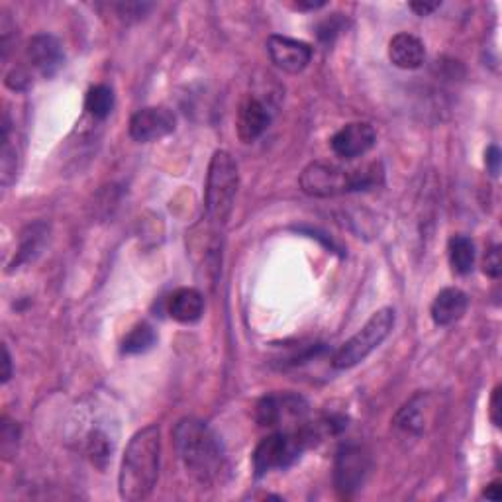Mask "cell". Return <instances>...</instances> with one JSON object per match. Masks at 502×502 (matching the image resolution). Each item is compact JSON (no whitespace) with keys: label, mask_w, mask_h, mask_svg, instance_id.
Segmentation results:
<instances>
[{"label":"cell","mask_w":502,"mask_h":502,"mask_svg":"<svg viewBox=\"0 0 502 502\" xmlns=\"http://www.w3.org/2000/svg\"><path fill=\"white\" fill-rule=\"evenodd\" d=\"M344 26H346V20L341 18V14H332L330 18H326L324 22L318 24V38L322 41H334L339 31L344 30Z\"/></svg>","instance_id":"cell-23"},{"label":"cell","mask_w":502,"mask_h":502,"mask_svg":"<svg viewBox=\"0 0 502 502\" xmlns=\"http://www.w3.org/2000/svg\"><path fill=\"white\" fill-rule=\"evenodd\" d=\"M84 450H87V455L94 467L106 469V465L110 463L112 454H114V440L109 436V432L96 426V428H92L87 436Z\"/></svg>","instance_id":"cell-18"},{"label":"cell","mask_w":502,"mask_h":502,"mask_svg":"<svg viewBox=\"0 0 502 502\" xmlns=\"http://www.w3.org/2000/svg\"><path fill=\"white\" fill-rule=\"evenodd\" d=\"M394 320H397V316H394V311L389 306H384L373 314L367 322L363 324L359 332L351 336L346 344L336 351L332 357L334 369L348 371L365 361L373 351L389 338L394 328Z\"/></svg>","instance_id":"cell-5"},{"label":"cell","mask_w":502,"mask_h":502,"mask_svg":"<svg viewBox=\"0 0 502 502\" xmlns=\"http://www.w3.org/2000/svg\"><path fill=\"white\" fill-rule=\"evenodd\" d=\"M173 444L185 471L202 487H212L226 473V454L215 430L198 418H183L173 428Z\"/></svg>","instance_id":"cell-1"},{"label":"cell","mask_w":502,"mask_h":502,"mask_svg":"<svg viewBox=\"0 0 502 502\" xmlns=\"http://www.w3.org/2000/svg\"><path fill=\"white\" fill-rule=\"evenodd\" d=\"M384 169L381 162H371L365 165H336L326 162H314L306 165L301 175V189L308 197L332 198L349 195V192H363L383 185Z\"/></svg>","instance_id":"cell-3"},{"label":"cell","mask_w":502,"mask_h":502,"mask_svg":"<svg viewBox=\"0 0 502 502\" xmlns=\"http://www.w3.org/2000/svg\"><path fill=\"white\" fill-rule=\"evenodd\" d=\"M175 126V114L165 109V106H147V109L137 110L132 116L128 132L137 144H152L173 134Z\"/></svg>","instance_id":"cell-8"},{"label":"cell","mask_w":502,"mask_h":502,"mask_svg":"<svg viewBox=\"0 0 502 502\" xmlns=\"http://www.w3.org/2000/svg\"><path fill=\"white\" fill-rule=\"evenodd\" d=\"M490 420H493V424L500 426V387H495L493 391V397H490Z\"/></svg>","instance_id":"cell-28"},{"label":"cell","mask_w":502,"mask_h":502,"mask_svg":"<svg viewBox=\"0 0 502 502\" xmlns=\"http://www.w3.org/2000/svg\"><path fill=\"white\" fill-rule=\"evenodd\" d=\"M389 59L394 67L404 71L420 69L426 61L424 41L407 31L397 34L389 41Z\"/></svg>","instance_id":"cell-14"},{"label":"cell","mask_w":502,"mask_h":502,"mask_svg":"<svg viewBox=\"0 0 502 502\" xmlns=\"http://www.w3.org/2000/svg\"><path fill=\"white\" fill-rule=\"evenodd\" d=\"M202 313H205V298H202L200 291H197V288H177V291L167 298V314L179 324L198 322Z\"/></svg>","instance_id":"cell-16"},{"label":"cell","mask_w":502,"mask_h":502,"mask_svg":"<svg viewBox=\"0 0 502 502\" xmlns=\"http://www.w3.org/2000/svg\"><path fill=\"white\" fill-rule=\"evenodd\" d=\"M434 397L430 392H418L404 404V407L394 416L392 424L397 426L399 430L412 434V436H420L424 434L426 426L430 424L432 414H434Z\"/></svg>","instance_id":"cell-13"},{"label":"cell","mask_w":502,"mask_h":502,"mask_svg":"<svg viewBox=\"0 0 502 502\" xmlns=\"http://www.w3.org/2000/svg\"><path fill=\"white\" fill-rule=\"evenodd\" d=\"M469 298L462 288L447 286L436 295L430 314L436 326H452L467 313Z\"/></svg>","instance_id":"cell-15"},{"label":"cell","mask_w":502,"mask_h":502,"mask_svg":"<svg viewBox=\"0 0 502 502\" xmlns=\"http://www.w3.org/2000/svg\"><path fill=\"white\" fill-rule=\"evenodd\" d=\"M28 61L34 66V69L41 77L51 79L61 71L63 63H66V51L63 44L51 34H36L28 41L26 48Z\"/></svg>","instance_id":"cell-12"},{"label":"cell","mask_w":502,"mask_h":502,"mask_svg":"<svg viewBox=\"0 0 502 502\" xmlns=\"http://www.w3.org/2000/svg\"><path fill=\"white\" fill-rule=\"evenodd\" d=\"M371 455L359 444L341 445L334 463V485L341 497H354L371 473Z\"/></svg>","instance_id":"cell-7"},{"label":"cell","mask_w":502,"mask_h":502,"mask_svg":"<svg viewBox=\"0 0 502 502\" xmlns=\"http://www.w3.org/2000/svg\"><path fill=\"white\" fill-rule=\"evenodd\" d=\"M447 255H450V265L454 273L469 275L475 265V243L467 236H454L447 243Z\"/></svg>","instance_id":"cell-17"},{"label":"cell","mask_w":502,"mask_h":502,"mask_svg":"<svg viewBox=\"0 0 502 502\" xmlns=\"http://www.w3.org/2000/svg\"><path fill=\"white\" fill-rule=\"evenodd\" d=\"M273 120V110L269 102L255 94L245 96L243 102L240 104L238 110V120H236V130L238 137L245 144H251L265 134Z\"/></svg>","instance_id":"cell-11"},{"label":"cell","mask_w":502,"mask_h":502,"mask_svg":"<svg viewBox=\"0 0 502 502\" xmlns=\"http://www.w3.org/2000/svg\"><path fill=\"white\" fill-rule=\"evenodd\" d=\"M84 109L96 120L109 119L114 109V91L109 84H94L84 96Z\"/></svg>","instance_id":"cell-20"},{"label":"cell","mask_w":502,"mask_h":502,"mask_svg":"<svg viewBox=\"0 0 502 502\" xmlns=\"http://www.w3.org/2000/svg\"><path fill=\"white\" fill-rule=\"evenodd\" d=\"M4 83H6V87H8L10 91L22 92V91H26V89L30 87L31 79H30V73H28L26 69H22V67H14V69H10V71L6 73Z\"/></svg>","instance_id":"cell-24"},{"label":"cell","mask_w":502,"mask_h":502,"mask_svg":"<svg viewBox=\"0 0 502 502\" xmlns=\"http://www.w3.org/2000/svg\"><path fill=\"white\" fill-rule=\"evenodd\" d=\"M157 341L155 330L147 322L136 324L122 341V354L124 356H140L152 349Z\"/></svg>","instance_id":"cell-19"},{"label":"cell","mask_w":502,"mask_h":502,"mask_svg":"<svg viewBox=\"0 0 502 502\" xmlns=\"http://www.w3.org/2000/svg\"><path fill=\"white\" fill-rule=\"evenodd\" d=\"M267 53L275 67L291 75L304 71L313 59V48L306 41L277 34L267 40Z\"/></svg>","instance_id":"cell-10"},{"label":"cell","mask_w":502,"mask_h":502,"mask_svg":"<svg viewBox=\"0 0 502 502\" xmlns=\"http://www.w3.org/2000/svg\"><path fill=\"white\" fill-rule=\"evenodd\" d=\"M483 271H485V275L490 277V279H498V277H500V271H502L500 245H493V248H489V251L485 253Z\"/></svg>","instance_id":"cell-25"},{"label":"cell","mask_w":502,"mask_h":502,"mask_svg":"<svg viewBox=\"0 0 502 502\" xmlns=\"http://www.w3.org/2000/svg\"><path fill=\"white\" fill-rule=\"evenodd\" d=\"M152 8V4H140V3H122L116 4V10H119V16L124 20H132V18H144V14L147 10Z\"/></svg>","instance_id":"cell-26"},{"label":"cell","mask_w":502,"mask_h":502,"mask_svg":"<svg viewBox=\"0 0 502 502\" xmlns=\"http://www.w3.org/2000/svg\"><path fill=\"white\" fill-rule=\"evenodd\" d=\"M240 185L238 165L233 162V157L218 149L210 159L208 173H207V189H205V205H207V216L216 226H224L232 215L233 200H236V192Z\"/></svg>","instance_id":"cell-4"},{"label":"cell","mask_w":502,"mask_h":502,"mask_svg":"<svg viewBox=\"0 0 502 502\" xmlns=\"http://www.w3.org/2000/svg\"><path fill=\"white\" fill-rule=\"evenodd\" d=\"M326 0H298L293 4L295 10H301V13H314L318 8H324Z\"/></svg>","instance_id":"cell-29"},{"label":"cell","mask_w":502,"mask_h":502,"mask_svg":"<svg viewBox=\"0 0 502 502\" xmlns=\"http://www.w3.org/2000/svg\"><path fill=\"white\" fill-rule=\"evenodd\" d=\"M18 169V154L16 147L10 144V122L8 114H4V126H3V154H0V177H3V185H13L16 179Z\"/></svg>","instance_id":"cell-21"},{"label":"cell","mask_w":502,"mask_h":502,"mask_svg":"<svg viewBox=\"0 0 502 502\" xmlns=\"http://www.w3.org/2000/svg\"><path fill=\"white\" fill-rule=\"evenodd\" d=\"M485 163H487L489 173L497 177L498 171H500V149H498V145H489L487 154H485Z\"/></svg>","instance_id":"cell-27"},{"label":"cell","mask_w":502,"mask_h":502,"mask_svg":"<svg viewBox=\"0 0 502 502\" xmlns=\"http://www.w3.org/2000/svg\"><path fill=\"white\" fill-rule=\"evenodd\" d=\"M308 412V402L295 392H271L258 402L255 407V420L263 428L275 430H293L298 428Z\"/></svg>","instance_id":"cell-6"},{"label":"cell","mask_w":502,"mask_h":502,"mask_svg":"<svg viewBox=\"0 0 502 502\" xmlns=\"http://www.w3.org/2000/svg\"><path fill=\"white\" fill-rule=\"evenodd\" d=\"M375 142V128L367 122H351L332 136L330 145H332V152L338 157L346 159V162H354V159L371 152Z\"/></svg>","instance_id":"cell-9"},{"label":"cell","mask_w":502,"mask_h":502,"mask_svg":"<svg viewBox=\"0 0 502 502\" xmlns=\"http://www.w3.org/2000/svg\"><path fill=\"white\" fill-rule=\"evenodd\" d=\"M440 8V3H410V10L418 16H428Z\"/></svg>","instance_id":"cell-30"},{"label":"cell","mask_w":502,"mask_h":502,"mask_svg":"<svg viewBox=\"0 0 502 502\" xmlns=\"http://www.w3.org/2000/svg\"><path fill=\"white\" fill-rule=\"evenodd\" d=\"M500 480H493V483L487 485L485 490H483V497L489 498V500H500L502 493H500Z\"/></svg>","instance_id":"cell-32"},{"label":"cell","mask_w":502,"mask_h":502,"mask_svg":"<svg viewBox=\"0 0 502 502\" xmlns=\"http://www.w3.org/2000/svg\"><path fill=\"white\" fill-rule=\"evenodd\" d=\"M46 236V226L44 224H34V226H30L24 233H22V242H20V250L14 258L13 267L30 261L34 258V253H38V250L41 248V242H44Z\"/></svg>","instance_id":"cell-22"},{"label":"cell","mask_w":502,"mask_h":502,"mask_svg":"<svg viewBox=\"0 0 502 502\" xmlns=\"http://www.w3.org/2000/svg\"><path fill=\"white\" fill-rule=\"evenodd\" d=\"M159 462H162V432L159 426L152 424L137 430L126 445L119 475L120 498L140 502L152 497L159 477Z\"/></svg>","instance_id":"cell-2"},{"label":"cell","mask_w":502,"mask_h":502,"mask_svg":"<svg viewBox=\"0 0 502 502\" xmlns=\"http://www.w3.org/2000/svg\"><path fill=\"white\" fill-rule=\"evenodd\" d=\"M0 377H3L4 384L13 377V357H10L6 346H3V375Z\"/></svg>","instance_id":"cell-31"}]
</instances>
